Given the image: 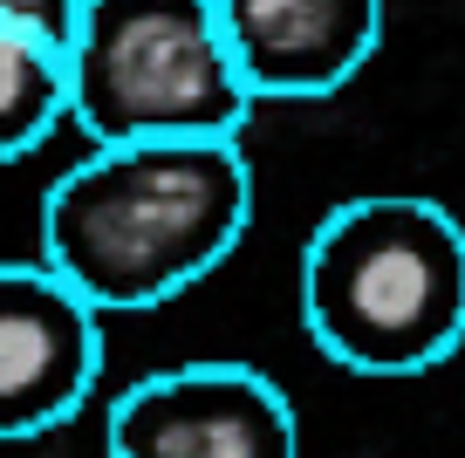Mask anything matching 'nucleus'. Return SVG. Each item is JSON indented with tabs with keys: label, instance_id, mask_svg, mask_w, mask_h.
Masks as SVG:
<instances>
[{
	"label": "nucleus",
	"instance_id": "f257e3e1",
	"mask_svg": "<svg viewBox=\"0 0 465 458\" xmlns=\"http://www.w3.org/2000/svg\"><path fill=\"white\" fill-rule=\"evenodd\" d=\"M253 219L240 137H124L48 185L42 254L96 315H137L192 294Z\"/></svg>",
	"mask_w": 465,
	"mask_h": 458
},
{
	"label": "nucleus",
	"instance_id": "f03ea898",
	"mask_svg": "<svg viewBox=\"0 0 465 458\" xmlns=\"http://www.w3.org/2000/svg\"><path fill=\"white\" fill-rule=\"evenodd\" d=\"M302 329L349 376H424L465 349V219L418 192H363L302 246Z\"/></svg>",
	"mask_w": 465,
	"mask_h": 458
},
{
	"label": "nucleus",
	"instance_id": "7ed1b4c3",
	"mask_svg": "<svg viewBox=\"0 0 465 458\" xmlns=\"http://www.w3.org/2000/svg\"><path fill=\"white\" fill-rule=\"evenodd\" d=\"M62 62L89 144L240 137L253 116L213 0H83Z\"/></svg>",
	"mask_w": 465,
	"mask_h": 458
},
{
	"label": "nucleus",
	"instance_id": "20e7f679",
	"mask_svg": "<svg viewBox=\"0 0 465 458\" xmlns=\"http://www.w3.org/2000/svg\"><path fill=\"white\" fill-rule=\"evenodd\" d=\"M103 458H302V424L253 363H178L110 403Z\"/></svg>",
	"mask_w": 465,
	"mask_h": 458
},
{
	"label": "nucleus",
	"instance_id": "39448f33",
	"mask_svg": "<svg viewBox=\"0 0 465 458\" xmlns=\"http://www.w3.org/2000/svg\"><path fill=\"white\" fill-rule=\"evenodd\" d=\"M103 383V315L48 260H0V444L75 424Z\"/></svg>",
	"mask_w": 465,
	"mask_h": 458
},
{
	"label": "nucleus",
	"instance_id": "423d86ee",
	"mask_svg": "<svg viewBox=\"0 0 465 458\" xmlns=\"http://www.w3.org/2000/svg\"><path fill=\"white\" fill-rule=\"evenodd\" d=\"M253 103H315L349 89L383 42V0H213Z\"/></svg>",
	"mask_w": 465,
	"mask_h": 458
},
{
	"label": "nucleus",
	"instance_id": "0eeeda50",
	"mask_svg": "<svg viewBox=\"0 0 465 458\" xmlns=\"http://www.w3.org/2000/svg\"><path fill=\"white\" fill-rule=\"evenodd\" d=\"M69 116V62L62 48L21 28H0V164L42 151L48 130Z\"/></svg>",
	"mask_w": 465,
	"mask_h": 458
},
{
	"label": "nucleus",
	"instance_id": "6e6552de",
	"mask_svg": "<svg viewBox=\"0 0 465 458\" xmlns=\"http://www.w3.org/2000/svg\"><path fill=\"white\" fill-rule=\"evenodd\" d=\"M75 21H83V0H0V28H21L48 48H69Z\"/></svg>",
	"mask_w": 465,
	"mask_h": 458
}]
</instances>
